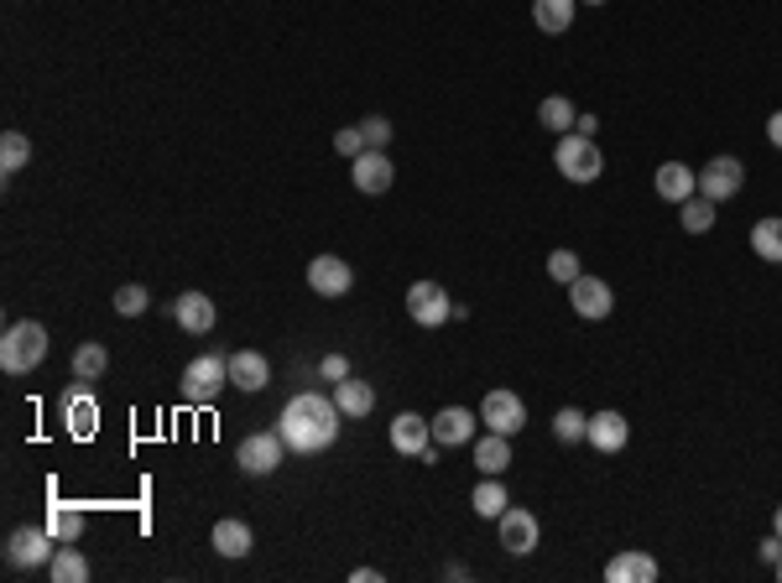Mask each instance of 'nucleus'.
I'll use <instances>...</instances> for the list:
<instances>
[{
	"instance_id": "f257e3e1",
	"label": "nucleus",
	"mask_w": 782,
	"mask_h": 583,
	"mask_svg": "<svg viewBox=\"0 0 782 583\" xmlns=\"http://www.w3.org/2000/svg\"><path fill=\"white\" fill-rule=\"evenodd\" d=\"M339 422H345V412L334 406V397H324V391H298V397L287 401L277 433H282L287 453H318V448H334Z\"/></svg>"
},
{
	"instance_id": "f03ea898",
	"label": "nucleus",
	"mask_w": 782,
	"mask_h": 583,
	"mask_svg": "<svg viewBox=\"0 0 782 583\" xmlns=\"http://www.w3.org/2000/svg\"><path fill=\"white\" fill-rule=\"evenodd\" d=\"M48 360V328L37 318H22L0 333V371L5 375H32Z\"/></svg>"
},
{
	"instance_id": "7ed1b4c3",
	"label": "nucleus",
	"mask_w": 782,
	"mask_h": 583,
	"mask_svg": "<svg viewBox=\"0 0 782 583\" xmlns=\"http://www.w3.org/2000/svg\"><path fill=\"white\" fill-rule=\"evenodd\" d=\"M553 167H558L569 183H594V178L605 172V157H600L594 136L569 131V136H558V146H553Z\"/></svg>"
},
{
	"instance_id": "20e7f679",
	"label": "nucleus",
	"mask_w": 782,
	"mask_h": 583,
	"mask_svg": "<svg viewBox=\"0 0 782 583\" xmlns=\"http://www.w3.org/2000/svg\"><path fill=\"white\" fill-rule=\"evenodd\" d=\"M225 386H230V360L225 354H198L183 371V401H193V406H209Z\"/></svg>"
},
{
	"instance_id": "39448f33",
	"label": "nucleus",
	"mask_w": 782,
	"mask_h": 583,
	"mask_svg": "<svg viewBox=\"0 0 782 583\" xmlns=\"http://www.w3.org/2000/svg\"><path fill=\"white\" fill-rule=\"evenodd\" d=\"M407 318L418 328H444L454 318L449 292H444L438 281H412V287H407Z\"/></svg>"
},
{
	"instance_id": "423d86ee",
	"label": "nucleus",
	"mask_w": 782,
	"mask_h": 583,
	"mask_svg": "<svg viewBox=\"0 0 782 583\" xmlns=\"http://www.w3.org/2000/svg\"><path fill=\"white\" fill-rule=\"evenodd\" d=\"M52 552H58V537L48 526H16L11 542H5V562L11 568H48Z\"/></svg>"
},
{
	"instance_id": "0eeeda50",
	"label": "nucleus",
	"mask_w": 782,
	"mask_h": 583,
	"mask_svg": "<svg viewBox=\"0 0 782 583\" xmlns=\"http://www.w3.org/2000/svg\"><path fill=\"white\" fill-rule=\"evenodd\" d=\"M282 459H287V444H282V433L272 427V433H251V438H240V448H236V464H240V474H272V469H282Z\"/></svg>"
},
{
	"instance_id": "6e6552de",
	"label": "nucleus",
	"mask_w": 782,
	"mask_h": 583,
	"mask_svg": "<svg viewBox=\"0 0 782 583\" xmlns=\"http://www.w3.org/2000/svg\"><path fill=\"white\" fill-rule=\"evenodd\" d=\"M480 427L485 433H506V438H517L521 427H527V406H521L517 391H485V401H480Z\"/></svg>"
},
{
	"instance_id": "1a4fd4ad",
	"label": "nucleus",
	"mask_w": 782,
	"mask_h": 583,
	"mask_svg": "<svg viewBox=\"0 0 782 583\" xmlns=\"http://www.w3.org/2000/svg\"><path fill=\"white\" fill-rule=\"evenodd\" d=\"M496 537L501 547L512 552V558H527V552H538V537H543V526H538V515L521 511V506H506L496 515Z\"/></svg>"
},
{
	"instance_id": "9d476101",
	"label": "nucleus",
	"mask_w": 782,
	"mask_h": 583,
	"mask_svg": "<svg viewBox=\"0 0 782 583\" xmlns=\"http://www.w3.org/2000/svg\"><path fill=\"white\" fill-rule=\"evenodd\" d=\"M746 187V162L741 157H714V162L699 167V193L710 198V204H725Z\"/></svg>"
},
{
	"instance_id": "9b49d317",
	"label": "nucleus",
	"mask_w": 782,
	"mask_h": 583,
	"mask_svg": "<svg viewBox=\"0 0 782 583\" xmlns=\"http://www.w3.org/2000/svg\"><path fill=\"white\" fill-rule=\"evenodd\" d=\"M569 307L579 313V318H590V324H600V318H611V307H616V292H611V281L600 277H579L569 281Z\"/></svg>"
},
{
	"instance_id": "f8f14e48",
	"label": "nucleus",
	"mask_w": 782,
	"mask_h": 583,
	"mask_svg": "<svg viewBox=\"0 0 782 583\" xmlns=\"http://www.w3.org/2000/svg\"><path fill=\"white\" fill-rule=\"evenodd\" d=\"M392 448L402 453V459H423V453H433V422L418 417V412H402V417H392Z\"/></svg>"
},
{
	"instance_id": "ddd939ff",
	"label": "nucleus",
	"mask_w": 782,
	"mask_h": 583,
	"mask_svg": "<svg viewBox=\"0 0 782 583\" xmlns=\"http://www.w3.org/2000/svg\"><path fill=\"white\" fill-rule=\"evenodd\" d=\"M433 444L438 448H465L474 444V427H480V412L470 406H444V412H433Z\"/></svg>"
},
{
	"instance_id": "4468645a",
	"label": "nucleus",
	"mask_w": 782,
	"mask_h": 583,
	"mask_svg": "<svg viewBox=\"0 0 782 583\" xmlns=\"http://www.w3.org/2000/svg\"><path fill=\"white\" fill-rule=\"evenodd\" d=\"M350 178H356L360 193H371V198H376V193H386V187L397 183V167H392V157H386L381 146H365L356 162H350Z\"/></svg>"
},
{
	"instance_id": "2eb2a0df",
	"label": "nucleus",
	"mask_w": 782,
	"mask_h": 583,
	"mask_svg": "<svg viewBox=\"0 0 782 583\" xmlns=\"http://www.w3.org/2000/svg\"><path fill=\"white\" fill-rule=\"evenodd\" d=\"M309 287L318 292V297H345L350 287H356V271H350V260H339V256H313L309 260Z\"/></svg>"
},
{
	"instance_id": "dca6fc26",
	"label": "nucleus",
	"mask_w": 782,
	"mask_h": 583,
	"mask_svg": "<svg viewBox=\"0 0 782 583\" xmlns=\"http://www.w3.org/2000/svg\"><path fill=\"white\" fill-rule=\"evenodd\" d=\"M585 444H590L594 453H621V448L631 444V422L621 417V412H590Z\"/></svg>"
},
{
	"instance_id": "f3484780",
	"label": "nucleus",
	"mask_w": 782,
	"mask_h": 583,
	"mask_svg": "<svg viewBox=\"0 0 782 583\" xmlns=\"http://www.w3.org/2000/svg\"><path fill=\"white\" fill-rule=\"evenodd\" d=\"M266 380H272V360L261 350L230 354V386L236 391H266Z\"/></svg>"
},
{
	"instance_id": "a211bd4d",
	"label": "nucleus",
	"mask_w": 782,
	"mask_h": 583,
	"mask_svg": "<svg viewBox=\"0 0 782 583\" xmlns=\"http://www.w3.org/2000/svg\"><path fill=\"white\" fill-rule=\"evenodd\" d=\"M63 422H69L73 438H95V427H99L95 397H89V391H79V386H69V391H63Z\"/></svg>"
},
{
	"instance_id": "6ab92c4d",
	"label": "nucleus",
	"mask_w": 782,
	"mask_h": 583,
	"mask_svg": "<svg viewBox=\"0 0 782 583\" xmlns=\"http://www.w3.org/2000/svg\"><path fill=\"white\" fill-rule=\"evenodd\" d=\"M334 406H339L345 417H371V412H376V386L360 380V375H345V380L334 386Z\"/></svg>"
},
{
	"instance_id": "aec40b11",
	"label": "nucleus",
	"mask_w": 782,
	"mask_h": 583,
	"mask_svg": "<svg viewBox=\"0 0 782 583\" xmlns=\"http://www.w3.org/2000/svg\"><path fill=\"white\" fill-rule=\"evenodd\" d=\"M652 183H658V198H667V204H684V198H694V193H699V172H694L688 162H663Z\"/></svg>"
},
{
	"instance_id": "412c9836",
	"label": "nucleus",
	"mask_w": 782,
	"mask_h": 583,
	"mask_svg": "<svg viewBox=\"0 0 782 583\" xmlns=\"http://www.w3.org/2000/svg\"><path fill=\"white\" fill-rule=\"evenodd\" d=\"M605 579L611 583H658V558L652 552H616L605 562Z\"/></svg>"
},
{
	"instance_id": "4be33fe9",
	"label": "nucleus",
	"mask_w": 782,
	"mask_h": 583,
	"mask_svg": "<svg viewBox=\"0 0 782 583\" xmlns=\"http://www.w3.org/2000/svg\"><path fill=\"white\" fill-rule=\"evenodd\" d=\"M172 318H178L183 333H209L214 328V303L204 297V292H183V297L172 303Z\"/></svg>"
},
{
	"instance_id": "5701e85b",
	"label": "nucleus",
	"mask_w": 782,
	"mask_h": 583,
	"mask_svg": "<svg viewBox=\"0 0 782 583\" xmlns=\"http://www.w3.org/2000/svg\"><path fill=\"white\" fill-rule=\"evenodd\" d=\"M474 469H480V474H506V469H512V438H506V433L474 438Z\"/></svg>"
},
{
	"instance_id": "b1692460",
	"label": "nucleus",
	"mask_w": 782,
	"mask_h": 583,
	"mask_svg": "<svg viewBox=\"0 0 782 583\" xmlns=\"http://www.w3.org/2000/svg\"><path fill=\"white\" fill-rule=\"evenodd\" d=\"M209 542H214V552H219V558H245V552L256 547V537H251V526H245V521H214Z\"/></svg>"
},
{
	"instance_id": "393cba45",
	"label": "nucleus",
	"mask_w": 782,
	"mask_h": 583,
	"mask_svg": "<svg viewBox=\"0 0 782 583\" xmlns=\"http://www.w3.org/2000/svg\"><path fill=\"white\" fill-rule=\"evenodd\" d=\"M48 579L52 583H84L89 579V558H84L73 542H58V552H52V562H48Z\"/></svg>"
},
{
	"instance_id": "a878e982",
	"label": "nucleus",
	"mask_w": 782,
	"mask_h": 583,
	"mask_svg": "<svg viewBox=\"0 0 782 583\" xmlns=\"http://www.w3.org/2000/svg\"><path fill=\"white\" fill-rule=\"evenodd\" d=\"M470 506H474V515H485V521H496V515L512 506V495H506V485H501V474H480Z\"/></svg>"
},
{
	"instance_id": "bb28decb",
	"label": "nucleus",
	"mask_w": 782,
	"mask_h": 583,
	"mask_svg": "<svg viewBox=\"0 0 782 583\" xmlns=\"http://www.w3.org/2000/svg\"><path fill=\"white\" fill-rule=\"evenodd\" d=\"M574 5H579V0H532V22H538V32L558 37V32L574 26Z\"/></svg>"
},
{
	"instance_id": "cd10ccee",
	"label": "nucleus",
	"mask_w": 782,
	"mask_h": 583,
	"mask_svg": "<svg viewBox=\"0 0 782 583\" xmlns=\"http://www.w3.org/2000/svg\"><path fill=\"white\" fill-rule=\"evenodd\" d=\"M714 219H720V204H710L705 193H694V198H684V204H678V224H684L688 234H710Z\"/></svg>"
},
{
	"instance_id": "c85d7f7f",
	"label": "nucleus",
	"mask_w": 782,
	"mask_h": 583,
	"mask_svg": "<svg viewBox=\"0 0 782 583\" xmlns=\"http://www.w3.org/2000/svg\"><path fill=\"white\" fill-rule=\"evenodd\" d=\"M751 251H757L761 260L782 266V219H778V214H772V219H757V224H751Z\"/></svg>"
},
{
	"instance_id": "c756f323",
	"label": "nucleus",
	"mask_w": 782,
	"mask_h": 583,
	"mask_svg": "<svg viewBox=\"0 0 782 583\" xmlns=\"http://www.w3.org/2000/svg\"><path fill=\"white\" fill-rule=\"evenodd\" d=\"M585 433H590V412H579V406H558V412H553V438L564 448L585 444Z\"/></svg>"
},
{
	"instance_id": "7c9ffc66",
	"label": "nucleus",
	"mask_w": 782,
	"mask_h": 583,
	"mask_svg": "<svg viewBox=\"0 0 782 583\" xmlns=\"http://www.w3.org/2000/svg\"><path fill=\"white\" fill-rule=\"evenodd\" d=\"M538 120H543L548 131H558V136H569V131H574V120H579V116H574V105H569V99H564V94H548L543 105H538Z\"/></svg>"
},
{
	"instance_id": "2f4dec72",
	"label": "nucleus",
	"mask_w": 782,
	"mask_h": 583,
	"mask_svg": "<svg viewBox=\"0 0 782 583\" xmlns=\"http://www.w3.org/2000/svg\"><path fill=\"white\" fill-rule=\"evenodd\" d=\"M26 162H32V141H26L22 131H5V136H0V172L11 178V172H22Z\"/></svg>"
},
{
	"instance_id": "473e14b6",
	"label": "nucleus",
	"mask_w": 782,
	"mask_h": 583,
	"mask_svg": "<svg viewBox=\"0 0 782 583\" xmlns=\"http://www.w3.org/2000/svg\"><path fill=\"white\" fill-rule=\"evenodd\" d=\"M48 532L58 542H79V532H84V515L73 511V506H63V500H52V506H48Z\"/></svg>"
},
{
	"instance_id": "72a5a7b5",
	"label": "nucleus",
	"mask_w": 782,
	"mask_h": 583,
	"mask_svg": "<svg viewBox=\"0 0 782 583\" xmlns=\"http://www.w3.org/2000/svg\"><path fill=\"white\" fill-rule=\"evenodd\" d=\"M105 365H110L105 344H79V350H73V375H79V380H99Z\"/></svg>"
},
{
	"instance_id": "f704fd0d",
	"label": "nucleus",
	"mask_w": 782,
	"mask_h": 583,
	"mask_svg": "<svg viewBox=\"0 0 782 583\" xmlns=\"http://www.w3.org/2000/svg\"><path fill=\"white\" fill-rule=\"evenodd\" d=\"M146 307H152V297H146V287H136V281H125L116 292V313L120 318H142Z\"/></svg>"
},
{
	"instance_id": "c9c22d12",
	"label": "nucleus",
	"mask_w": 782,
	"mask_h": 583,
	"mask_svg": "<svg viewBox=\"0 0 782 583\" xmlns=\"http://www.w3.org/2000/svg\"><path fill=\"white\" fill-rule=\"evenodd\" d=\"M548 277L558 281V287H569V281L579 277V256H574V251H553V256H548Z\"/></svg>"
},
{
	"instance_id": "e433bc0d",
	"label": "nucleus",
	"mask_w": 782,
	"mask_h": 583,
	"mask_svg": "<svg viewBox=\"0 0 782 583\" xmlns=\"http://www.w3.org/2000/svg\"><path fill=\"white\" fill-rule=\"evenodd\" d=\"M360 136H365V146H381V151H386V141H392V120H386V116H365V120H360Z\"/></svg>"
},
{
	"instance_id": "4c0bfd02",
	"label": "nucleus",
	"mask_w": 782,
	"mask_h": 583,
	"mask_svg": "<svg viewBox=\"0 0 782 583\" xmlns=\"http://www.w3.org/2000/svg\"><path fill=\"white\" fill-rule=\"evenodd\" d=\"M334 151H339V157H350V162H356L360 151H365V136H360V125H345V131H339V136H334Z\"/></svg>"
},
{
	"instance_id": "58836bf2",
	"label": "nucleus",
	"mask_w": 782,
	"mask_h": 583,
	"mask_svg": "<svg viewBox=\"0 0 782 583\" xmlns=\"http://www.w3.org/2000/svg\"><path fill=\"white\" fill-rule=\"evenodd\" d=\"M318 375H324L329 386H339V380L350 375V360H345V354H324V365H318Z\"/></svg>"
},
{
	"instance_id": "ea45409f",
	"label": "nucleus",
	"mask_w": 782,
	"mask_h": 583,
	"mask_svg": "<svg viewBox=\"0 0 782 583\" xmlns=\"http://www.w3.org/2000/svg\"><path fill=\"white\" fill-rule=\"evenodd\" d=\"M757 558H761V562H778V558H782V537H778V532H772V537L757 547Z\"/></svg>"
},
{
	"instance_id": "a19ab883",
	"label": "nucleus",
	"mask_w": 782,
	"mask_h": 583,
	"mask_svg": "<svg viewBox=\"0 0 782 583\" xmlns=\"http://www.w3.org/2000/svg\"><path fill=\"white\" fill-rule=\"evenodd\" d=\"M767 141H772V146H778V151H782V110H778V116H772V120H767Z\"/></svg>"
},
{
	"instance_id": "79ce46f5",
	"label": "nucleus",
	"mask_w": 782,
	"mask_h": 583,
	"mask_svg": "<svg viewBox=\"0 0 782 583\" xmlns=\"http://www.w3.org/2000/svg\"><path fill=\"white\" fill-rule=\"evenodd\" d=\"M574 131H579V136H594V131H600V120H594V116H579V120H574Z\"/></svg>"
},
{
	"instance_id": "37998d69",
	"label": "nucleus",
	"mask_w": 782,
	"mask_h": 583,
	"mask_svg": "<svg viewBox=\"0 0 782 583\" xmlns=\"http://www.w3.org/2000/svg\"><path fill=\"white\" fill-rule=\"evenodd\" d=\"M444 579H454V583H465V579H470V568H465V562H449V568H444Z\"/></svg>"
},
{
	"instance_id": "c03bdc74",
	"label": "nucleus",
	"mask_w": 782,
	"mask_h": 583,
	"mask_svg": "<svg viewBox=\"0 0 782 583\" xmlns=\"http://www.w3.org/2000/svg\"><path fill=\"white\" fill-rule=\"evenodd\" d=\"M350 583H381V573H376V568H356V573H350Z\"/></svg>"
},
{
	"instance_id": "a18cd8bd",
	"label": "nucleus",
	"mask_w": 782,
	"mask_h": 583,
	"mask_svg": "<svg viewBox=\"0 0 782 583\" xmlns=\"http://www.w3.org/2000/svg\"><path fill=\"white\" fill-rule=\"evenodd\" d=\"M772 532H778V537H782V506H778V515H772Z\"/></svg>"
},
{
	"instance_id": "49530a36",
	"label": "nucleus",
	"mask_w": 782,
	"mask_h": 583,
	"mask_svg": "<svg viewBox=\"0 0 782 583\" xmlns=\"http://www.w3.org/2000/svg\"><path fill=\"white\" fill-rule=\"evenodd\" d=\"M579 5H605V0H579Z\"/></svg>"
},
{
	"instance_id": "de8ad7c7",
	"label": "nucleus",
	"mask_w": 782,
	"mask_h": 583,
	"mask_svg": "<svg viewBox=\"0 0 782 583\" xmlns=\"http://www.w3.org/2000/svg\"><path fill=\"white\" fill-rule=\"evenodd\" d=\"M772 568H778V579H782V558H778V562H772Z\"/></svg>"
}]
</instances>
